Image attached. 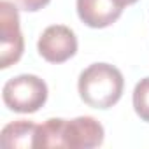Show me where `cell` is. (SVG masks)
Returning a JSON list of instances; mask_svg holds the SVG:
<instances>
[{
  "instance_id": "cell-3",
  "label": "cell",
  "mask_w": 149,
  "mask_h": 149,
  "mask_svg": "<svg viewBox=\"0 0 149 149\" xmlns=\"http://www.w3.org/2000/svg\"><path fill=\"white\" fill-rule=\"evenodd\" d=\"M4 104L21 114L37 112L47 100V84L33 74H21L9 79L2 88Z\"/></svg>"
},
{
  "instance_id": "cell-10",
  "label": "cell",
  "mask_w": 149,
  "mask_h": 149,
  "mask_svg": "<svg viewBox=\"0 0 149 149\" xmlns=\"http://www.w3.org/2000/svg\"><path fill=\"white\" fill-rule=\"evenodd\" d=\"M114 2H116L119 7H123V9H125V6H132V4L139 2V0H114Z\"/></svg>"
},
{
  "instance_id": "cell-5",
  "label": "cell",
  "mask_w": 149,
  "mask_h": 149,
  "mask_svg": "<svg viewBox=\"0 0 149 149\" xmlns=\"http://www.w3.org/2000/svg\"><path fill=\"white\" fill-rule=\"evenodd\" d=\"M37 51L49 63H63L77 53V37L65 25H51L40 33Z\"/></svg>"
},
{
  "instance_id": "cell-7",
  "label": "cell",
  "mask_w": 149,
  "mask_h": 149,
  "mask_svg": "<svg viewBox=\"0 0 149 149\" xmlns=\"http://www.w3.org/2000/svg\"><path fill=\"white\" fill-rule=\"evenodd\" d=\"M37 128H39V125H35L33 121L18 119V121L9 123V125L4 126L2 133H0V142H2V146L6 149H14V147L30 149V147H35Z\"/></svg>"
},
{
  "instance_id": "cell-9",
  "label": "cell",
  "mask_w": 149,
  "mask_h": 149,
  "mask_svg": "<svg viewBox=\"0 0 149 149\" xmlns=\"http://www.w3.org/2000/svg\"><path fill=\"white\" fill-rule=\"evenodd\" d=\"M14 2H16L23 11L35 13V11H40L42 7H46L51 0H14Z\"/></svg>"
},
{
  "instance_id": "cell-4",
  "label": "cell",
  "mask_w": 149,
  "mask_h": 149,
  "mask_svg": "<svg viewBox=\"0 0 149 149\" xmlns=\"http://www.w3.org/2000/svg\"><path fill=\"white\" fill-rule=\"evenodd\" d=\"M25 49L19 26V13L9 0L0 2V68L18 63Z\"/></svg>"
},
{
  "instance_id": "cell-6",
  "label": "cell",
  "mask_w": 149,
  "mask_h": 149,
  "mask_svg": "<svg viewBox=\"0 0 149 149\" xmlns=\"http://www.w3.org/2000/svg\"><path fill=\"white\" fill-rule=\"evenodd\" d=\"M123 7L114 0H77L79 19L90 28H105L119 19Z\"/></svg>"
},
{
  "instance_id": "cell-2",
  "label": "cell",
  "mask_w": 149,
  "mask_h": 149,
  "mask_svg": "<svg viewBox=\"0 0 149 149\" xmlns=\"http://www.w3.org/2000/svg\"><path fill=\"white\" fill-rule=\"evenodd\" d=\"M79 97L93 109H111L125 90V79L119 68L111 63H93L84 68L77 83Z\"/></svg>"
},
{
  "instance_id": "cell-8",
  "label": "cell",
  "mask_w": 149,
  "mask_h": 149,
  "mask_svg": "<svg viewBox=\"0 0 149 149\" xmlns=\"http://www.w3.org/2000/svg\"><path fill=\"white\" fill-rule=\"evenodd\" d=\"M133 109L142 121L149 123V77H144L135 84Z\"/></svg>"
},
{
  "instance_id": "cell-1",
  "label": "cell",
  "mask_w": 149,
  "mask_h": 149,
  "mask_svg": "<svg viewBox=\"0 0 149 149\" xmlns=\"http://www.w3.org/2000/svg\"><path fill=\"white\" fill-rule=\"evenodd\" d=\"M104 126L91 116H79L76 119L51 118L39 125L35 147L91 149L104 142Z\"/></svg>"
}]
</instances>
